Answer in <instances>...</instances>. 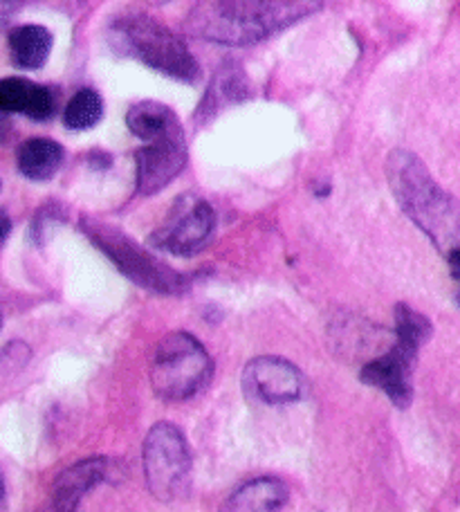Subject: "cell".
I'll list each match as a JSON object with an SVG mask.
<instances>
[{
  "label": "cell",
  "mask_w": 460,
  "mask_h": 512,
  "mask_svg": "<svg viewBox=\"0 0 460 512\" xmlns=\"http://www.w3.org/2000/svg\"><path fill=\"white\" fill-rule=\"evenodd\" d=\"M14 5H0V27H3V23L9 18V9H12Z\"/></svg>",
  "instance_id": "21"
},
{
  "label": "cell",
  "mask_w": 460,
  "mask_h": 512,
  "mask_svg": "<svg viewBox=\"0 0 460 512\" xmlns=\"http://www.w3.org/2000/svg\"><path fill=\"white\" fill-rule=\"evenodd\" d=\"M101 115H104L101 97L95 90L84 88L68 102L66 113H63V122H66L70 131H88V128L99 124Z\"/></svg>",
  "instance_id": "18"
},
{
  "label": "cell",
  "mask_w": 460,
  "mask_h": 512,
  "mask_svg": "<svg viewBox=\"0 0 460 512\" xmlns=\"http://www.w3.org/2000/svg\"><path fill=\"white\" fill-rule=\"evenodd\" d=\"M187 164V140H162L144 144L135 153V191L153 196L169 187Z\"/></svg>",
  "instance_id": "10"
},
{
  "label": "cell",
  "mask_w": 460,
  "mask_h": 512,
  "mask_svg": "<svg viewBox=\"0 0 460 512\" xmlns=\"http://www.w3.org/2000/svg\"><path fill=\"white\" fill-rule=\"evenodd\" d=\"M214 376V362L196 337L169 333L153 355L151 384L160 398L180 402L193 398Z\"/></svg>",
  "instance_id": "6"
},
{
  "label": "cell",
  "mask_w": 460,
  "mask_h": 512,
  "mask_svg": "<svg viewBox=\"0 0 460 512\" xmlns=\"http://www.w3.org/2000/svg\"><path fill=\"white\" fill-rule=\"evenodd\" d=\"M395 203L445 256L460 248V200L438 185L416 153L391 151L386 158Z\"/></svg>",
  "instance_id": "1"
},
{
  "label": "cell",
  "mask_w": 460,
  "mask_h": 512,
  "mask_svg": "<svg viewBox=\"0 0 460 512\" xmlns=\"http://www.w3.org/2000/svg\"><path fill=\"white\" fill-rule=\"evenodd\" d=\"M243 389L247 398L259 400L263 405H288L303 396V378L292 362L274 358V355H261L247 362Z\"/></svg>",
  "instance_id": "9"
},
{
  "label": "cell",
  "mask_w": 460,
  "mask_h": 512,
  "mask_svg": "<svg viewBox=\"0 0 460 512\" xmlns=\"http://www.w3.org/2000/svg\"><path fill=\"white\" fill-rule=\"evenodd\" d=\"M63 155L66 153H63V146L59 142L48 140V137H32V140L18 146V171L25 178L45 182L61 169Z\"/></svg>",
  "instance_id": "16"
},
{
  "label": "cell",
  "mask_w": 460,
  "mask_h": 512,
  "mask_svg": "<svg viewBox=\"0 0 460 512\" xmlns=\"http://www.w3.org/2000/svg\"><path fill=\"white\" fill-rule=\"evenodd\" d=\"M216 230V214L209 203L196 196H182L151 234V245L176 256H191L209 243Z\"/></svg>",
  "instance_id": "8"
},
{
  "label": "cell",
  "mask_w": 460,
  "mask_h": 512,
  "mask_svg": "<svg viewBox=\"0 0 460 512\" xmlns=\"http://www.w3.org/2000/svg\"><path fill=\"white\" fill-rule=\"evenodd\" d=\"M247 97H250V79L245 77V72L236 63H229V66L220 68L214 81H211L207 95L200 104L198 120H209L223 106L243 102Z\"/></svg>",
  "instance_id": "15"
},
{
  "label": "cell",
  "mask_w": 460,
  "mask_h": 512,
  "mask_svg": "<svg viewBox=\"0 0 460 512\" xmlns=\"http://www.w3.org/2000/svg\"><path fill=\"white\" fill-rule=\"evenodd\" d=\"M57 111V95L50 88L21 77L0 79V113H23L32 120H50Z\"/></svg>",
  "instance_id": "12"
},
{
  "label": "cell",
  "mask_w": 460,
  "mask_h": 512,
  "mask_svg": "<svg viewBox=\"0 0 460 512\" xmlns=\"http://www.w3.org/2000/svg\"><path fill=\"white\" fill-rule=\"evenodd\" d=\"M81 227L88 239L117 265L119 272H124L140 288L160 292V295H180L191 286L189 274L173 270L171 265L135 243L131 236H126L119 227L99 221V218H84Z\"/></svg>",
  "instance_id": "5"
},
{
  "label": "cell",
  "mask_w": 460,
  "mask_h": 512,
  "mask_svg": "<svg viewBox=\"0 0 460 512\" xmlns=\"http://www.w3.org/2000/svg\"><path fill=\"white\" fill-rule=\"evenodd\" d=\"M319 3H198L187 14L184 30L191 36L223 45H250L285 30L317 12Z\"/></svg>",
  "instance_id": "2"
},
{
  "label": "cell",
  "mask_w": 460,
  "mask_h": 512,
  "mask_svg": "<svg viewBox=\"0 0 460 512\" xmlns=\"http://www.w3.org/2000/svg\"><path fill=\"white\" fill-rule=\"evenodd\" d=\"M447 263H449V272H452V279L456 283V301L460 306V248L454 250L452 254H447Z\"/></svg>",
  "instance_id": "19"
},
{
  "label": "cell",
  "mask_w": 460,
  "mask_h": 512,
  "mask_svg": "<svg viewBox=\"0 0 460 512\" xmlns=\"http://www.w3.org/2000/svg\"><path fill=\"white\" fill-rule=\"evenodd\" d=\"M126 126L146 144L162 140H184V128L178 115L167 104L137 102L126 113Z\"/></svg>",
  "instance_id": "13"
},
{
  "label": "cell",
  "mask_w": 460,
  "mask_h": 512,
  "mask_svg": "<svg viewBox=\"0 0 460 512\" xmlns=\"http://www.w3.org/2000/svg\"><path fill=\"white\" fill-rule=\"evenodd\" d=\"M110 463L104 456H92L72 465L54 481L48 512H75L88 492L108 479Z\"/></svg>",
  "instance_id": "11"
},
{
  "label": "cell",
  "mask_w": 460,
  "mask_h": 512,
  "mask_svg": "<svg viewBox=\"0 0 460 512\" xmlns=\"http://www.w3.org/2000/svg\"><path fill=\"white\" fill-rule=\"evenodd\" d=\"M144 477L151 495L160 501L182 497L191 479V452L187 438L176 425L158 423L146 434L144 450Z\"/></svg>",
  "instance_id": "7"
},
{
  "label": "cell",
  "mask_w": 460,
  "mask_h": 512,
  "mask_svg": "<svg viewBox=\"0 0 460 512\" xmlns=\"http://www.w3.org/2000/svg\"><path fill=\"white\" fill-rule=\"evenodd\" d=\"M108 43L124 57L142 61L144 66L182 84H196L200 79V63L180 36L146 14L117 18L108 27Z\"/></svg>",
  "instance_id": "3"
},
{
  "label": "cell",
  "mask_w": 460,
  "mask_h": 512,
  "mask_svg": "<svg viewBox=\"0 0 460 512\" xmlns=\"http://www.w3.org/2000/svg\"><path fill=\"white\" fill-rule=\"evenodd\" d=\"M288 501V488L281 479L259 477L238 486L225 499L220 512H279Z\"/></svg>",
  "instance_id": "14"
},
{
  "label": "cell",
  "mask_w": 460,
  "mask_h": 512,
  "mask_svg": "<svg viewBox=\"0 0 460 512\" xmlns=\"http://www.w3.org/2000/svg\"><path fill=\"white\" fill-rule=\"evenodd\" d=\"M52 52V34L43 25H23L9 32V54L16 68L39 70Z\"/></svg>",
  "instance_id": "17"
},
{
  "label": "cell",
  "mask_w": 460,
  "mask_h": 512,
  "mask_svg": "<svg viewBox=\"0 0 460 512\" xmlns=\"http://www.w3.org/2000/svg\"><path fill=\"white\" fill-rule=\"evenodd\" d=\"M9 232H12V221H9V216L0 212V243H3Z\"/></svg>",
  "instance_id": "20"
},
{
  "label": "cell",
  "mask_w": 460,
  "mask_h": 512,
  "mask_svg": "<svg viewBox=\"0 0 460 512\" xmlns=\"http://www.w3.org/2000/svg\"><path fill=\"white\" fill-rule=\"evenodd\" d=\"M0 126H3V117H0Z\"/></svg>",
  "instance_id": "23"
},
{
  "label": "cell",
  "mask_w": 460,
  "mask_h": 512,
  "mask_svg": "<svg viewBox=\"0 0 460 512\" xmlns=\"http://www.w3.org/2000/svg\"><path fill=\"white\" fill-rule=\"evenodd\" d=\"M3 497H5V490H3V481H0V504H3Z\"/></svg>",
  "instance_id": "22"
},
{
  "label": "cell",
  "mask_w": 460,
  "mask_h": 512,
  "mask_svg": "<svg viewBox=\"0 0 460 512\" xmlns=\"http://www.w3.org/2000/svg\"><path fill=\"white\" fill-rule=\"evenodd\" d=\"M431 333L434 326L429 317L407 304L395 306V344L380 358L364 364L362 382L380 389L393 405L407 409L413 400V369L418 353L431 340Z\"/></svg>",
  "instance_id": "4"
}]
</instances>
